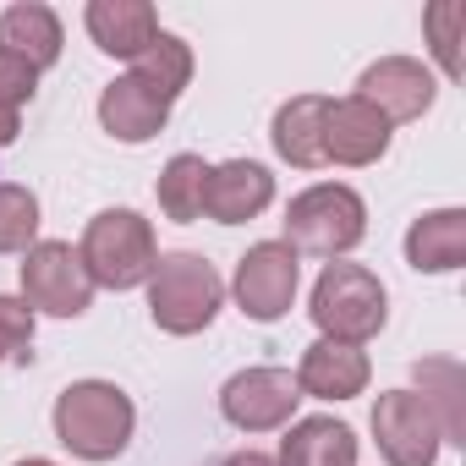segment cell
Listing matches in <instances>:
<instances>
[{
  "instance_id": "6",
  "label": "cell",
  "mask_w": 466,
  "mask_h": 466,
  "mask_svg": "<svg viewBox=\"0 0 466 466\" xmlns=\"http://www.w3.org/2000/svg\"><path fill=\"white\" fill-rule=\"evenodd\" d=\"M297 406H302L297 373H291V368H275V362H258V368L230 373L225 390H219V417H225L230 428H242V433L291 428V422H297Z\"/></svg>"
},
{
  "instance_id": "8",
  "label": "cell",
  "mask_w": 466,
  "mask_h": 466,
  "mask_svg": "<svg viewBox=\"0 0 466 466\" xmlns=\"http://www.w3.org/2000/svg\"><path fill=\"white\" fill-rule=\"evenodd\" d=\"M297 286H302V258L286 242H253L237 258V275H230V297L253 324L286 319L297 302Z\"/></svg>"
},
{
  "instance_id": "9",
  "label": "cell",
  "mask_w": 466,
  "mask_h": 466,
  "mask_svg": "<svg viewBox=\"0 0 466 466\" xmlns=\"http://www.w3.org/2000/svg\"><path fill=\"white\" fill-rule=\"evenodd\" d=\"M373 439L390 466H439L444 433L417 390H384L373 400Z\"/></svg>"
},
{
  "instance_id": "28",
  "label": "cell",
  "mask_w": 466,
  "mask_h": 466,
  "mask_svg": "<svg viewBox=\"0 0 466 466\" xmlns=\"http://www.w3.org/2000/svg\"><path fill=\"white\" fill-rule=\"evenodd\" d=\"M12 466H56V461H45V455H28V461H12Z\"/></svg>"
},
{
  "instance_id": "5",
  "label": "cell",
  "mask_w": 466,
  "mask_h": 466,
  "mask_svg": "<svg viewBox=\"0 0 466 466\" xmlns=\"http://www.w3.org/2000/svg\"><path fill=\"white\" fill-rule=\"evenodd\" d=\"M225 308V280L198 253H159L148 275V319L165 335H198Z\"/></svg>"
},
{
  "instance_id": "14",
  "label": "cell",
  "mask_w": 466,
  "mask_h": 466,
  "mask_svg": "<svg viewBox=\"0 0 466 466\" xmlns=\"http://www.w3.org/2000/svg\"><path fill=\"white\" fill-rule=\"evenodd\" d=\"M165 121H170V99L165 94H154L143 77H116L105 94H99V127L116 137V143H148V137H159L165 132Z\"/></svg>"
},
{
  "instance_id": "11",
  "label": "cell",
  "mask_w": 466,
  "mask_h": 466,
  "mask_svg": "<svg viewBox=\"0 0 466 466\" xmlns=\"http://www.w3.org/2000/svg\"><path fill=\"white\" fill-rule=\"evenodd\" d=\"M269 203H275V176H269V165H258V159L208 165L203 214H208L214 225H248V219H258Z\"/></svg>"
},
{
  "instance_id": "15",
  "label": "cell",
  "mask_w": 466,
  "mask_h": 466,
  "mask_svg": "<svg viewBox=\"0 0 466 466\" xmlns=\"http://www.w3.org/2000/svg\"><path fill=\"white\" fill-rule=\"evenodd\" d=\"M83 28H88V39L105 56L137 61L154 45V34H159V12L148 6V0H88V6H83Z\"/></svg>"
},
{
  "instance_id": "21",
  "label": "cell",
  "mask_w": 466,
  "mask_h": 466,
  "mask_svg": "<svg viewBox=\"0 0 466 466\" xmlns=\"http://www.w3.org/2000/svg\"><path fill=\"white\" fill-rule=\"evenodd\" d=\"M203 181H208L203 154H170L159 181H154V198H159L165 219H181V225L203 219Z\"/></svg>"
},
{
  "instance_id": "13",
  "label": "cell",
  "mask_w": 466,
  "mask_h": 466,
  "mask_svg": "<svg viewBox=\"0 0 466 466\" xmlns=\"http://www.w3.org/2000/svg\"><path fill=\"white\" fill-rule=\"evenodd\" d=\"M368 379H373V362H368V351L362 346H346V340H313L308 351H302V362H297V390H302V400L313 395V400H351V395H362L368 390Z\"/></svg>"
},
{
  "instance_id": "25",
  "label": "cell",
  "mask_w": 466,
  "mask_h": 466,
  "mask_svg": "<svg viewBox=\"0 0 466 466\" xmlns=\"http://www.w3.org/2000/svg\"><path fill=\"white\" fill-rule=\"evenodd\" d=\"M34 308L0 291V362H28L34 351Z\"/></svg>"
},
{
  "instance_id": "18",
  "label": "cell",
  "mask_w": 466,
  "mask_h": 466,
  "mask_svg": "<svg viewBox=\"0 0 466 466\" xmlns=\"http://www.w3.org/2000/svg\"><path fill=\"white\" fill-rule=\"evenodd\" d=\"M357 433L340 417H297L280 439L275 466H357Z\"/></svg>"
},
{
  "instance_id": "26",
  "label": "cell",
  "mask_w": 466,
  "mask_h": 466,
  "mask_svg": "<svg viewBox=\"0 0 466 466\" xmlns=\"http://www.w3.org/2000/svg\"><path fill=\"white\" fill-rule=\"evenodd\" d=\"M34 94H39V72H34L23 56L0 50V116H17Z\"/></svg>"
},
{
  "instance_id": "19",
  "label": "cell",
  "mask_w": 466,
  "mask_h": 466,
  "mask_svg": "<svg viewBox=\"0 0 466 466\" xmlns=\"http://www.w3.org/2000/svg\"><path fill=\"white\" fill-rule=\"evenodd\" d=\"M0 50L23 56L34 72L61 61V17L45 6V0H17V6L0 12Z\"/></svg>"
},
{
  "instance_id": "24",
  "label": "cell",
  "mask_w": 466,
  "mask_h": 466,
  "mask_svg": "<svg viewBox=\"0 0 466 466\" xmlns=\"http://www.w3.org/2000/svg\"><path fill=\"white\" fill-rule=\"evenodd\" d=\"M461 17H466L461 0H439V6H428V17H422L433 61L444 66V77H461Z\"/></svg>"
},
{
  "instance_id": "4",
  "label": "cell",
  "mask_w": 466,
  "mask_h": 466,
  "mask_svg": "<svg viewBox=\"0 0 466 466\" xmlns=\"http://www.w3.org/2000/svg\"><path fill=\"white\" fill-rule=\"evenodd\" d=\"M308 313H313L324 340L368 346L390 324V291L368 264H324V275L313 280Z\"/></svg>"
},
{
  "instance_id": "1",
  "label": "cell",
  "mask_w": 466,
  "mask_h": 466,
  "mask_svg": "<svg viewBox=\"0 0 466 466\" xmlns=\"http://www.w3.org/2000/svg\"><path fill=\"white\" fill-rule=\"evenodd\" d=\"M56 439L83 455V461H116L127 444H132V428H137V406L121 384L110 379H77L56 395Z\"/></svg>"
},
{
  "instance_id": "7",
  "label": "cell",
  "mask_w": 466,
  "mask_h": 466,
  "mask_svg": "<svg viewBox=\"0 0 466 466\" xmlns=\"http://www.w3.org/2000/svg\"><path fill=\"white\" fill-rule=\"evenodd\" d=\"M23 302L50 319H83L94 308V280L72 242H34L23 253Z\"/></svg>"
},
{
  "instance_id": "16",
  "label": "cell",
  "mask_w": 466,
  "mask_h": 466,
  "mask_svg": "<svg viewBox=\"0 0 466 466\" xmlns=\"http://www.w3.org/2000/svg\"><path fill=\"white\" fill-rule=\"evenodd\" d=\"M406 264L417 275H455L466 264V208H428L406 230Z\"/></svg>"
},
{
  "instance_id": "20",
  "label": "cell",
  "mask_w": 466,
  "mask_h": 466,
  "mask_svg": "<svg viewBox=\"0 0 466 466\" xmlns=\"http://www.w3.org/2000/svg\"><path fill=\"white\" fill-rule=\"evenodd\" d=\"M417 373V395L428 400V411L439 417V433L444 444H461L466 439V411H461V395H466V373L455 357H428L411 368Z\"/></svg>"
},
{
  "instance_id": "12",
  "label": "cell",
  "mask_w": 466,
  "mask_h": 466,
  "mask_svg": "<svg viewBox=\"0 0 466 466\" xmlns=\"http://www.w3.org/2000/svg\"><path fill=\"white\" fill-rule=\"evenodd\" d=\"M390 132L395 127L368 99H357V94L329 99V116H324V159L329 165H351V170L379 165L390 154Z\"/></svg>"
},
{
  "instance_id": "23",
  "label": "cell",
  "mask_w": 466,
  "mask_h": 466,
  "mask_svg": "<svg viewBox=\"0 0 466 466\" xmlns=\"http://www.w3.org/2000/svg\"><path fill=\"white\" fill-rule=\"evenodd\" d=\"M39 242V198L17 181H0V253H28Z\"/></svg>"
},
{
  "instance_id": "2",
  "label": "cell",
  "mask_w": 466,
  "mask_h": 466,
  "mask_svg": "<svg viewBox=\"0 0 466 466\" xmlns=\"http://www.w3.org/2000/svg\"><path fill=\"white\" fill-rule=\"evenodd\" d=\"M362 237H368V203L346 181H319L286 203V248L297 258L308 253L340 264Z\"/></svg>"
},
{
  "instance_id": "22",
  "label": "cell",
  "mask_w": 466,
  "mask_h": 466,
  "mask_svg": "<svg viewBox=\"0 0 466 466\" xmlns=\"http://www.w3.org/2000/svg\"><path fill=\"white\" fill-rule=\"evenodd\" d=\"M132 77H143L154 94H165V99L176 105V99H181V88L192 83V45L159 28V34H154V45L132 61Z\"/></svg>"
},
{
  "instance_id": "3",
  "label": "cell",
  "mask_w": 466,
  "mask_h": 466,
  "mask_svg": "<svg viewBox=\"0 0 466 466\" xmlns=\"http://www.w3.org/2000/svg\"><path fill=\"white\" fill-rule=\"evenodd\" d=\"M83 269L94 280V291H132V286H148L154 264H159V242H154V225L137 214V208H105L88 219L83 230Z\"/></svg>"
},
{
  "instance_id": "10",
  "label": "cell",
  "mask_w": 466,
  "mask_h": 466,
  "mask_svg": "<svg viewBox=\"0 0 466 466\" xmlns=\"http://www.w3.org/2000/svg\"><path fill=\"white\" fill-rule=\"evenodd\" d=\"M357 99H368L390 127L400 121H422L439 99V77L417 61V56H384L357 77Z\"/></svg>"
},
{
  "instance_id": "17",
  "label": "cell",
  "mask_w": 466,
  "mask_h": 466,
  "mask_svg": "<svg viewBox=\"0 0 466 466\" xmlns=\"http://www.w3.org/2000/svg\"><path fill=\"white\" fill-rule=\"evenodd\" d=\"M324 116H329V94H297L275 110V154L297 170H324Z\"/></svg>"
},
{
  "instance_id": "27",
  "label": "cell",
  "mask_w": 466,
  "mask_h": 466,
  "mask_svg": "<svg viewBox=\"0 0 466 466\" xmlns=\"http://www.w3.org/2000/svg\"><path fill=\"white\" fill-rule=\"evenodd\" d=\"M225 466H275V455H264V450H237V455H225Z\"/></svg>"
}]
</instances>
